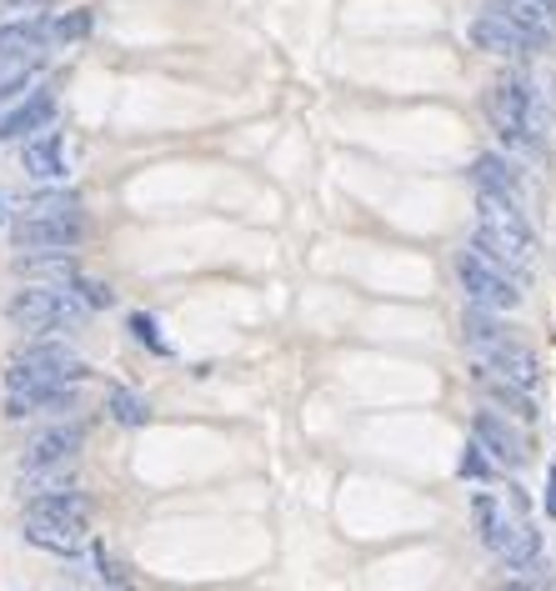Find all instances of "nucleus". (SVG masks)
<instances>
[{"instance_id": "nucleus-1", "label": "nucleus", "mask_w": 556, "mask_h": 591, "mask_svg": "<svg viewBox=\"0 0 556 591\" xmlns=\"http://www.w3.org/2000/svg\"><path fill=\"white\" fill-rule=\"evenodd\" d=\"M76 381H85V361L56 341H31L5 367V416L25 421L36 412H71Z\"/></svg>"}, {"instance_id": "nucleus-2", "label": "nucleus", "mask_w": 556, "mask_h": 591, "mask_svg": "<svg viewBox=\"0 0 556 591\" xmlns=\"http://www.w3.org/2000/svg\"><path fill=\"white\" fill-rule=\"evenodd\" d=\"M486 120L521 161H546L552 116H546V101L532 91L526 76H501V81L486 85Z\"/></svg>"}, {"instance_id": "nucleus-3", "label": "nucleus", "mask_w": 556, "mask_h": 591, "mask_svg": "<svg viewBox=\"0 0 556 591\" xmlns=\"http://www.w3.org/2000/svg\"><path fill=\"white\" fill-rule=\"evenodd\" d=\"M472 517H476V536L486 542V552H497L501 561L517 567V571L536 567V556H542V536H536V526L526 521V501H521V491H507V501H497L491 491H476Z\"/></svg>"}, {"instance_id": "nucleus-4", "label": "nucleus", "mask_w": 556, "mask_h": 591, "mask_svg": "<svg viewBox=\"0 0 556 591\" xmlns=\"http://www.w3.org/2000/svg\"><path fill=\"white\" fill-rule=\"evenodd\" d=\"M476 251H486L491 260H501L511 276H526L536 260V236L532 225H526V216L517 211V201H507V196H491V190H482V201H476Z\"/></svg>"}, {"instance_id": "nucleus-5", "label": "nucleus", "mask_w": 556, "mask_h": 591, "mask_svg": "<svg viewBox=\"0 0 556 591\" xmlns=\"http://www.w3.org/2000/svg\"><path fill=\"white\" fill-rule=\"evenodd\" d=\"M5 321L31 336L71 332V326L85 321V301L71 286H25V291H15L11 301H5Z\"/></svg>"}, {"instance_id": "nucleus-6", "label": "nucleus", "mask_w": 556, "mask_h": 591, "mask_svg": "<svg viewBox=\"0 0 556 591\" xmlns=\"http://www.w3.org/2000/svg\"><path fill=\"white\" fill-rule=\"evenodd\" d=\"M456 281L472 296V306H486V311H517L521 306V276H511L501 260H491L476 246L456 251Z\"/></svg>"}, {"instance_id": "nucleus-7", "label": "nucleus", "mask_w": 556, "mask_h": 591, "mask_svg": "<svg viewBox=\"0 0 556 591\" xmlns=\"http://www.w3.org/2000/svg\"><path fill=\"white\" fill-rule=\"evenodd\" d=\"M466 40H472L476 50H486V56H532V50H542V40L526 36L517 21H507V15L491 11V5H486L482 15H472Z\"/></svg>"}, {"instance_id": "nucleus-8", "label": "nucleus", "mask_w": 556, "mask_h": 591, "mask_svg": "<svg viewBox=\"0 0 556 591\" xmlns=\"http://www.w3.org/2000/svg\"><path fill=\"white\" fill-rule=\"evenodd\" d=\"M472 437H476V447L491 451L501 466H526L532 462V441H526V431H517L501 412H476L472 416Z\"/></svg>"}, {"instance_id": "nucleus-9", "label": "nucleus", "mask_w": 556, "mask_h": 591, "mask_svg": "<svg viewBox=\"0 0 556 591\" xmlns=\"http://www.w3.org/2000/svg\"><path fill=\"white\" fill-rule=\"evenodd\" d=\"M85 241L81 216H25L15 225V246L21 251H71Z\"/></svg>"}, {"instance_id": "nucleus-10", "label": "nucleus", "mask_w": 556, "mask_h": 591, "mask_svg": "<svg viewBox=\"0 0 556 591\" xmlns=\"http://www.w3.org/2000/svg\"><path fill=\"white\" fill-rule=\"evenodd\" d=\"M476 367H486V371H497V376L517 381L521 391L542 386V361H536V351H526V346L511 341V336H501L497 346H482V351H476Z\"/></svg>"}, {"instance_id": "nucleus-11", "label": "nucleus", "mask_w": 556, "mask_h": 591, "mask_svg": "<svg viewBox=\"0 0 556 591\" xmlns=\"http://www.w3.org/2000/svg\"><path fill=\"white\" fill-rule=\"evenodd\" d=\"M85 447V431L81 426H50V431H40L36 441H31V451H25V472H50V466H71L76 451Z\"/></svg>"}, {"instance_id": "nucleus-12", "label": "nucleus", "mask_w": 556, "mask_h": 591, "mask_svg": "<svg viewBox=\"0 0 556 591\" xmlns=\"http://www.w3.org/2000/svg\"><path fill=\"white\" fill-rule=\"evenodd\" d=\"M25 542L56 556H76L85 546V521H56V517H25Z\"/></svg>"}, {"instance_id": "nucleus-13", "label": "nucleus", "mask_w": 556, "mask_h": 591, "mask_svg": "<svg viewBox=\"0 0 556 591\" xmlns=\"http://www.w3.org/2000/svg\"><path fill=\"white\" fill-rule=\"evenodd\" d=\"M476 391H482V402L501 406L507 416H521V421H536V402H532V391H521L517 381H507V376H497V371L476 367Z\"/></svg>"}, {"instance_id": "nucleus-14", "label": "nucleus", "mask_w": 556, "mask_h": 591, "mask_svg": "<svg viewBox=\"0 0 556 591\" xmlns=\"http://www.w3.org/2000/svg\"><path fill=\"white\" fill-rule=\"evenodd\" d=\"M491 11H501L507 21H517L526 36L556 40V0H491Z\"/></svg>"}, {"instance_id": "nucleus-15", "label": "nucleus", "mask_w": 556, "mask_h": 591, "mask_svg": "<svg viewBox=\"0 0 556 591\" xmlns=\"http://www.w3.org/2000/svg\"><path fill=\"white\" fill-rule=\"evenodd\" d=\"M21 166L25 176H36V181H66V141H60L56 130H40L36 141H25Z\"/></svg>"}, {"instance_id": "nucleus-16", "label": "nucleus", "mask_w": 556, "mask_h": 591, "mask_svg": "<svg viewBox=\"0 0 556 591\" xmlns=\"http://www.w3.org/2000/svg\"><path fill=\"white\" fill-rule=\"evenodd\" d=\"M472 181H476V190H491V196H507V201L521 196V171L511 166L507 155H476Z\"/></svg>"}, {"instance_id": "nucleus-17", "label": "nucleus", "mask_w": 556, "mask_h": 591, "mask_svg": "<svg viewBox=\"0 0 556 591\" xmlns=\"http://www.w3.org/2000/svg\"><path fill=\"white\" fill-rule=\"evenodd\" d=\"M46 46H50V25L46 21H11V25H0V60L40 56Z\"/></svg>"}, {"instance_id": "nucleus-18", "label": "nucleus", "mask_w": 556, "mask_h": 591, "mask_svg": "<svg viewBox=\"0 0 556 591\" xmlns=\"http://www.w3.org/2000/svg\"><path fill=\"white\" fill-rule=\"evenodd\" d=\"M50 120H56V101H50V95H31L25 106H15L11 116L0 120V136H5V141H25V136L46 130Z\"/></svg>"}, {"instance_id": "nucleus-19", "label": "nucleus", "mask_w": 556, "mask_h": 591, "mask_svg": "<svg viewBox=\"0 0 556 591\" xmlns=\"http://www.w3.org/2000/svg\"><path fill=\"white\" fill-rule=\"evenodd\" d=\"M36 71H40V56L0 60V101H11V95H21L25 85L36 81Z\"/></svg>"}, {"instance_id": "nucleus-20", "label": "nucleus", "mask_w": 556, "mask_h": 591, "mask_svg": "<svg viewBox=\"0 0 556 591\" xmlns=\"http://www.w3.org/2000/svg\"><path fill=\"white\" fill-rule=\"evenodd\" d=\"M25 216H81V196H71V190H40V196H25Z\"/></svg>"}, {"instance_id": "nucleus-21", "label": "nucleus", "mask_w": 556, "mask_h": 591, "mask_svg": "<svg viewBox=\"0 0 556 591\" xmlns=\"http://www.w3.org/2000/svg\"><path fill=\"white\" fill-rule=\"evenodd\" d=\"M106 412L116 416L120 426H146V416H151L141 396H136V391H126V386H111L106 391Z\"/></svg>"}, {"instance_id": "nucleus-22", "label": "nucleus", "mask_w": 556, "mask_h": 591, "mask_svg": "<svg viewBox=\"0 0 556 591\" xmlns=\"http://www.w3.org/2000/svg\"><path fill=\"white\" fill-rule=\"evenodd\" d=\"M46 25H50V40L71 46V40H85V36H91L95 15H91V11H66V15H56V21H46Z\"/></svg>"}, {"instance_id": "nucleus-23", "label": "nucleus", "mask_w": 556, "mask_h": 591, "mask_svg": "<svg viewBox=\"0 0 556 591\" xmlns=\"http://www.w3.org/2000/svg\"><path fill=\"white\" fill-rule=\"evenodd\" d=\"M130 336H136V341H146L151 351H166V341H161V326H155V316H146V311H136V316H130Z\"/></svg>"}, {"instance_id": "nucleus-24", "label": "nucleus", "mask_w": 556, "mask_h": 591, "mask_svg": "<svg viewBox=\"0 0 556 591\" xmlns=\"http://www.w3.org/2000/svg\"><path fill=\"white\" fill-rule=\"evenodd\" d=\"M456 472L472 476V482H486V476H491V462L482 456V447H466V451H462V462H456Z\"/></svg>"}, {"instance_id": "nucleus-25", "label": "nucleus", "mask_w": 556, "mask_h": 591, "mask_svg": "<svg viewBox=\"0 0 556 591\" xmlns=\"http://www.w3.org/2000/svg\"><path fill=\"white\" fill-rule=\"evenodd\" d=\"M546 517H556V466H552V476H546Z\"/></svg>"}, {"instance_id": "nucleus-26", "label": "nucleus", "mask_w": 556, "mask_h": 591, "mask_svg": "<svg viewBox=\"0 0 556 591\" xmlns=\"http://www.w3.org/2000/svg\"><path fill=\"white\" fill-rule=\"evenodd\" d=\"M497 591H536V587H521V581H507V587H497Z\"/></svg>"}]
</instances>
